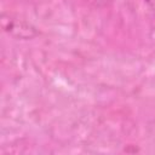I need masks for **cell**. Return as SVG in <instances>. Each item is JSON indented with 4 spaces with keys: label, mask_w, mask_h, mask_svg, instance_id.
<instances>
[{
    "label": "cell",
    "mask_w": 155,
    "mask_h": 155,
    "mask_svg": "<svg viewBox=\"0 0 155 155\" xmlns=\"http://www.w3.org/2000/svg\"><path fill=\"white\" fill-rule=\"evenodd\" d=\"M82 1H84L85 4L92 6V7H97V8H99V7L107 6L108 2H109L110 0H82Z\"/></svg>",
    "instance_id": "7a4b0ae2"
},
{
    "label": "cell",
    "mask_w": 155,
    "mask_h": 155,
    "mask_svg": "<svg viewBox=\"0 0 155 155\" xmlns=\"http://www.w3.org/2000/svg\"><path fill=\"white\" fill-rule=\"evenodd\" d=\"M1 25L2 29L15 39L30 40L39 35V30L30 22L12 13L2 12L1 15Z\"/></svg>",
    "instance_id": "6da1fadb"
},
{
    "label": "cell",
    "mask_w": 155,
    "mask_h": 155,
    "mask_svg": "<svg viewBox=\"0 0 155 155\" xmlns=\"http://www.w3.org/2000/svg\"><path fill=\"white\" fill-rule=\"evenodd\" d=\"M144 2L147 4V6L149 7V10L155 13V0H144Z\"/></svg>",
    "instance_id": "3957f363"
}]
</instances>
